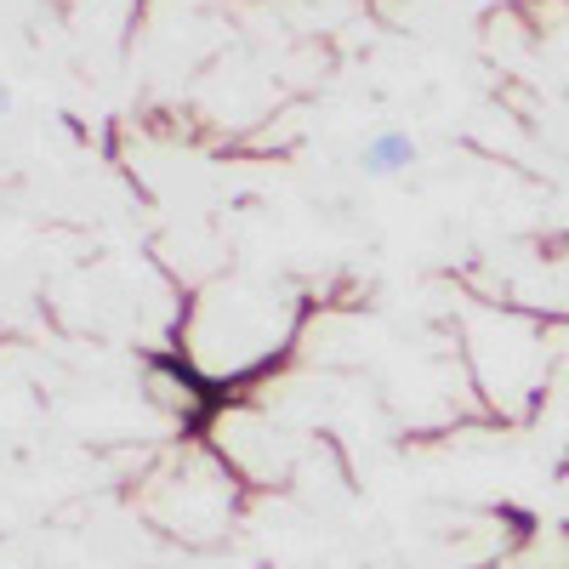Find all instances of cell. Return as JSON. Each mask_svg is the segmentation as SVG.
I'll return each instance as SVG.
<instances>
[{"label":"cell","mask_w":569,"mask_h":569,"mask_svg":"<svg viewBox=\"0 0 569 569\" xmlns=\"http://www.w3.org/2000/svg\"><path fill=\"white\" fill-rule=\"evenodd\" d=\"M0 109H7V86H0Z\"/></svg>","instance_id":"cell-2"},{"label":"cell","mask_w":569,"mask_h":569,"mask_svg":"<svg viewBox=\"0 0 569 569\" xmlns=\"http://www.w3.org/2000/svg\"><path fill=\"white\" fill-rule=\"evenodd\" d=\"M416 160V142L405 137V131H376L370 142H365V171L370 177H393V171H405Z\"/></svg>","instance_id":"cell-1"}]
</instances>
